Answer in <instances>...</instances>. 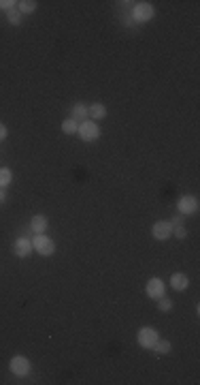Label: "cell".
<instances>
[{
	"mask_svg": "<svg viewBox=\"0 0 200 385\" xmlns=\"http://www.w3.org/2000/svg\"><path fill=\"white\" fill-rule=\"evenodd\" d=\"M155 15V7L151 3H132V9H130V17L134 19V24H147L151 22Z\"/></svg>",
	"mask_w": 200,
	"mask_h": 385,
	"instance_id": "6da1fadb",
	"label": "cell"
},
{
	"mask_svg": "<svg viewBox=\"0 0 200 385\" xmlns=\"http://www.w3.org/2000/svg\"><path fill=\"white\" fill-rule=\"evenodd\" d=\"M157 340H160V334H157V330L151 325H145L136 332V342H139V347H143L147 351H151Z\"/></svg>",
	"mask_w": 200,
	"mask_h": 385,
	"instance_id": "7a4b0ae2",
	"label": "cell"
},
{
	"mask_svg": "<svg viewBox=\"0 0 200 385\" xmlns=\"http://www.w3.org/2000/svg\"><path fill=\"white\" fill-rule=\"evenodd\" d=\"M9 370H11L13 377L24 379L30 374V370H32V364H30V360L26 356H13L9 360Z\"/></svg>",
	"mask_w": 200,
	"mask_h": 385,
	"instance_id": "3957f363",
	"label": "cell"
},
{
	"mask_svg": "<svg viewBox=\"0 0 200 385\" xmlns=\"http://www.w3.org/2000/svg\"><path fill=\"white\" fill-rule=\"evenodd\" d=\"M77 135L81 137V141H86V143L96 141V139L100 137V127H98V122H94V120L88 118L86 122H81V124H79Z\"/></svg>",
	"mask_w": 200,
	"mask_h": 385,
	"instance_id": "277c9868",
	"label": "cell"
},
{
	"mask_svg": "<svg viewBox=\"0 0 200 385\" xmlns=\"http://www.w3.org/2000/svg\"><path fill=\"white\" fill-rule=\"evenodd\" d=\"M32 246H34V251H36L41 257H51V255L56 253V242L51 240L47 233L34 235V238H32Z\"/></svg>",
	"mask_w": 200,
	"mask_h": 385,
	"instance_id": "5b68a950",
	"label": "cell"
},
{
	"mask_svg": "<svg viewBox=\"0 0 200 385\" xmlns=\"http://www.w3.org/2000/svg\"><path fill=\"white\" fill-rule=\"evenodd\" d=\"M198 199L194 195H183V197H179L177 199V210H179V214L181 216H192V214H196L198 212Z\"/></svg>",
	"mask_w": 200,
	"mask_h": 385,
	"instance_id": "8992f818",
	"label": "cell"
},
{
	"mask_svg": "<svg viewBox=\"0 0 200 385\" xmlns=\"http://www.w3.org/2000/svg\"><path fill=\"white\" fill-rule=\"evenodd\" d=\"M32 251H34V246H32V240H30V238H26V235L15 238V242H13V255H15L17 259L30 257V255H32Z\"/></svg>",
	"mask_w": 200,
	"mask_h": 385,
	"instance_id": "52a82bcc",
	"label": "cell"
},
{
	"mask_svg": "<svg viewBox=\"0 0 200 385\" xmlns=\"http://www.w3.org/2000/svg\"><path fill=\"white\" fill-rule=\"evenodd\" d=\"M145 293H147V298H151V300H160V298L166 293V283H164L162 278L153 276V278L147 280V285H145Z\"/></svg>",
	"mask_w": 200,
	"mask_h": 385,
	"instance_id": "ba28073f",
	"label": "cell"
},
{
	"mask_svg": "<svg viewBox=\"0 0 200 385\" xmlns=\"http://www.w3.org/2000/svg\"><path fill=\"white\" fill-rule=\"evenodd\" d=\"M151 235L155 238V240L164 242V240H168V238L173 235V225L168 221H155L153 227H151Z\"/></svg>",
	"mask_w": 200,
	"mask_h": 385,
	"instance_id": "9c48e42d",
	"label": "cell"
},
{
	"mask_svg": "<svg viewBox=\"0 0 200 385\" xmlns=\"http://www.w3.org/2000/svg\"><path fill=\"white\" fill-rule=\"evenodd\" d=\"M47 227H49V218L45 214H34L32 218H30V231H32L34 235L45 233Z\"/></svg>",
	"mask_w": 200,
	"mask_h": 385,
	"instance_id": "30bf717a",
	"label": "cell"
},
{
	"mask_svg": "<svg viewBox=\"0 0 200 385\" xmlns=\"http://www.w3.org/2000/svg\"><path fill=\"white\" fill-rule=\"evenodd\" d=\"M88 116L94 122L104 120L107 118V105H104V103H92V105H88Z\"/></svg>",
	"mask_w": 200,
	"mask_h": 385,
	"instance_id": "8fae6325",
	"label": "cell"
},
{
	"mask_svg": "<svg viewBox=\"0 0 200 385\" xmlns=\"http://www.w3.org/2000/svg\"><path fill=\"white\" fill-rule=\"evenodd\" d=\"M187 287H189L187 274H183V272H173L171 274V289H175V291H187Z\"/></svg>",
	"mask_w": 200,
	"mask_h": 385,
	"instance_id": "7c38bea8",
	"label": "cell"
},
{
	"mask_svg": "<svg viewBox=\"0 0 200 385\" xmlns=\"http://www.w3.org/2000/svg\"><path fill=\"white\" fill-rule=\"evenodd\" d=\"M70 118L75 120L77 124H81V122H86L90 116H88V105L86 103H75V105L70 107Z\"/></svg>",
	"mask_w": 200,
	"mask_h": 385,
	"instance_id": "4fadbf2b",
	"label": "cell"
},
{
	"mask_svg": "<svg viewBox=\"0 0 200 385\" xmlns=\"http://www.w3.org/2000/svg\"><path fill=\"white\" fill-rule=\"evenodd\" d=\"M153 353H157V356H168V353L173 351V345H171V340H166V338H160L155 342V347L151 349Z\"/></svg>",
	"mask_w": 200,
	"mask_h": 385,
	"instance_id": "5bb4252c",
	"label": "cell"
},
{
	"mask_svg": "<svg viewBox=\"0 0 200 385\" xmlns=\"http://www.w3.org/2000/svg\"><path fill=\"white\" fill-rule=\"evenodd\" d=\"M36 3H34V0H19V3H17V11L19 13H22V15H30V13H34L36 11Z\"/></svg>",
	"mask_w": 200,
	"mask_h": 385,
	"instance_id": "9a60e30c",
	"label": "cell"
},
{
	"mask_svg": "<svg viewBox=\"0 0 200 385\" xmlns=\"http://www.w3.org/2000/svg\"><path fill=\"white\" fill-rule=\"evenodd\" d=\"M77 129H79V124L72 118H64V120H62V133H64V135H77Z\"/></svg>",
	"mask_w": 200,
	"mask_h": 385,
	"instance_id": "2e32d148",
	"label": "cell"
},
{
	"mask_svg": "<svg viewBox=\"0 0 200 385\" xmlns=\"http://www.w3.org/2000/svg\"><path fill=\"white\" fill-rule=\"evenodd\" d=\"M13 182V171L9 167H0V189H7Z\"/></svg>",
	"mask_w": 200,
	"mask_h": 385,
	"instance_id": "e0dca14e",
	"label": "cell"
},
{
	"mask_svg": "<svg viewBox=\"0 0 200 385\" xmlns=\"http://www.w3.org/2000/svg\"><path fill=\"white\" fill-rule=\"evenodd\" d=\"M155 302H157V310H160V313H171L173 306H175V302L171 298H166V295H162L160 300H155Z\"/></svg>",
	"mask_w": 200,
	"mask_h": 385,
	"instance_id": "ac0fdd59",
	"label": "cell"
},
{
	"mask_svg": "<svg viewBox=\"0 0 200 385\" xmlns=\"http://www.w3.org/2000/svg\"><path fill=\"white\" fill-rule=\"evenodd\" d=\"M7 19H9V24L11 26H22V19H24V15L17 11V7L15 9H11V11L7 13Z\"/></svg>",
	"mask_w": 200,
	"mask_h": 385,
	"instance_id": "d6986e66",
	"label": "cell"
},
{
	"mask_svg": "<svg viewBox=\"0 0 200 385\" xmlns=\"http://www.w3.org/2000/svg\"><path fill=\"white\" fill-rule=\"evenodd\" d=\"M173 235L179 238V240H185L187 238V229L183 225H179V227H173Z\"/></svg>",
	"mask_w": 200,
	"mask_h": 385,
	"instance_id": "ffe728a7",
	"label": "cell"
},
{
	"mask_svg": "<svg viewBox=\"0 0 200 385\" xmlns=\"http://www.w3.org/2000/svg\"><path fill=\"white\" fill-rule=\"evenodd\" d=\"M17 7V3L15 0H0V11H11V9H15Z\"/></svg>",
	"mask_w": 200,
	"mask_h": 385,
	"instance_id": "44dd1931",
	"label": "cell"
},
{
	"mask_svg": "<svg viewBox=\"0 0 200 385\" xmlns=\"http://www.w3.org/2000/svg\"><path fill=\"white\" fill-rule=\"evenodd\" d=\"M7 137H9V129H7L5 122H0V141H5Z\"/></svg>",
	"mask_w": 200,
	"mask_h": 385,
	"instance_id": "7402d4cb",
	"label": "cell"
},
{
	"mask_svg": "<svg viewBox=\"0 0 200 385\" xmlns=\"http://www.w3.org/2000/svg\"><path fill=\"white\" fill-rule=\"evenodd\" d=\"M168 223H171L173 227H179V225H183V216H181V214H177V216H173Z\"/></svg>",
	"mask_w": 200,
	"mask_h": 385,
	"instance_id": "603a6c76",
	"label": "cell"
},
{
	"mask_svg": "<svg viewBox=\"0 0 200 385\" xmlns=\"http://www.w3.org/2000/svg\"><path fill=\"white\" fill-rule=\"evenodd\" d=\"M5 201H7V191L0 189V203H5Z\"/></svg>",
	"mask_w": 200,
	"mask_h": 385,
	"instance_id": "cb8c5ba5",
	"label": "cell"
}]
</instances>
